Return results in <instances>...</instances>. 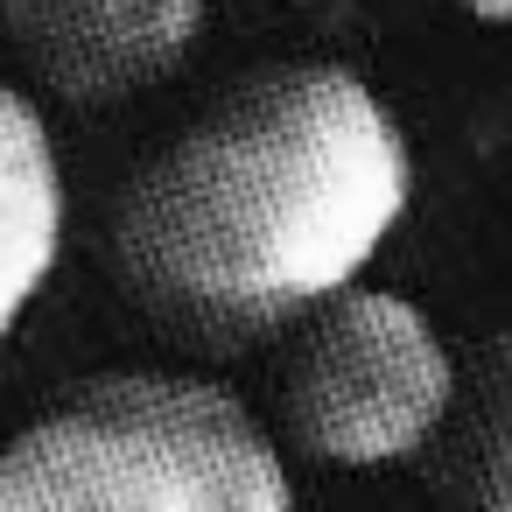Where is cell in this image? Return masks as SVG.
Here are the masks:
<instances>
[{
	"instance_id": "6da1fadb",
	"label": "cell",
	"mask_w": 512,
	"mask_h": 512,
	"mask_svg": "<svg viewBox=\"0 0 512 512\" xmlns=\"http://www.w3.org/2000/svg\"><path fill=\"white\" fill-rule=\"evenodd\" d=\"M407 204V127L358 71L260 64L127 176L106 267L148 330L239 358L365 281Z\"/></svg>"
},
{
	"instance_id": "7a4b0ae2",
	"label": "cell",
	"mask_w": 512,
	"mask_h": 512,
	"mask_svg": "<svg viewBox=\"0 0 512 512\" xmlns=\"http://www.w3.org/2000/svg\"><path fill=\"white\" fill-rule=\"evenodd\" d=\"M0 512H302L274 428L204 372H99L0 449Z\"/></svg>"
},
{
	"instance_id": "3957f363",
	"label": "cell",
	"mask_w": 512,
	"mask_h": 512,
	"mask_svg": "<svg viewBox=\"0 0 512 512\" xmlns=\"http://www.w3.org/2000/svg\"><path fill=\"white\" fill-rule=\"evenodd\" d=\"M463 358L400 288L351 281L281 330L274 414L288 442L330 470H386L435 449Z\"/></svg>"
},
{
	"instance_id": "277c9868",
	"label": "cell",
	"mask_w": 512,
	"mask_h": 512,
	"mask_svg": "<svg viewBox=\"0 0 512 512\" xmlns=\"http://www.w3.org/2000/svg\"><path fill=\"white\" fill-rule=\"evenodd\" d=\"M211 0H0V36L64 106H127L176 78Z\"/></svg>"
},
{
	"instance_id": "5b68a950",
	"label": "cell",
	"mask_w": 512,
	"mask_h": 512,
	"mask_svg": "<svg viewBox=\"0 0 512 512\" xmlns=\"http://www.w3.org/2000/svg\"><path fill=\"white\" fill-rule=\"evenodd\" d=\"M71 232V183L43 106L0 85V351L50 288Z\"/></svg>"
},
{
	"instance_id": "8992f818",
	"label": "cell",
	"mask_w": 512,
	"mask_h": 512,
	"mask_svg": "<svg viewBox=\"0 0 512 512\" xmlns=\"http://www.w3.org/2000/svg\"><path fill=\"white\" fill-rule=\"evenodd\" d=\"M428 463L456 512H512V323L463 351L456 407Z\"/></svg>"
},
{
	"instance_id": "52a82bcc",
	"label": "cell",
	"mask_w": 512,
	"mask_h": 512,
	"mask_svg": "<svg viewBox=\"0 0 512 512\" xmlns=\"http://www.w3.org/2000/svg\"><path fill=\"white\" fill-rule=\"evenodd\" d=\"M456 8L470 22H484V29H512V0H456Z\"/></svg>"
},
{
	"instance_id": "ba28073f",
	"label": "cell",
	"mask_w": 512,
	"mask_h": 512,
	"mask_svg": "<svg viewBox=\"0 0 512 512\" xmlns=\"http://www.w3.org/2000/svg\"><path fill=\"white\" fill-rule=\"evenodd\" d=\"M295 8H309V0H295Z\"/></svg>"
}]
</instances>
